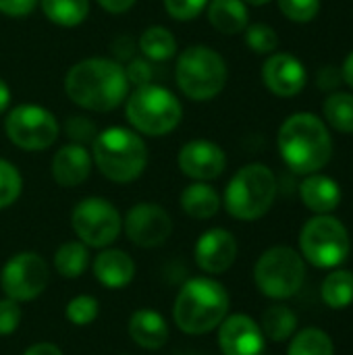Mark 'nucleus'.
<instances>
[{
  "mask_svg": "<svg viewBox=\"0 0 353 355\" xmlns=\"http://www.w3.org/2000/svg\"><path fill=\"white\" fill-rule=\"evenodd\" d=\"M64 94L89 112H110L129 96L125 67L110 58H83L64 75Z\"/></svg>",
  "mask_w": 353,
  "mask_h": 355,
  "instance_id": "1",
  "label": "nucleus"
},
{
  "mask_svg": "<svg viewBox=\"0 0 353 355\" xmlns=\"http://www.w3.org/2000/svg\"><path fill=\"white\" fill-rule=\"evenodd\" d=\"M279 152L293 173H320L333 156L327 123L312 112L291 114L279 129Z\"/></svg>",
  "mask_w": 353,
  "mask_h": 355,
  "instance_id": "2",
  "label": "nucleus"
},
{
  "mask_svg": "<svg viewBox=\"0 0 353 355\" xmlns=\"http://www.w3.org/2000/svg\"><path fill=\"white\" fill-rule=\"evenodd\" d=\"M231 297L223 283L210 277L189 279L173 308V318L185 335H206L229 316Z\"/></svg>",
  "mask_w": 353,
  "mask_h": 355,
  "instance_id": "3",
  "label": "nucleus"
},
{
  "mask_svg": "<svg viewBox=\"0 0 353 355\" xmlns=\"http://www.w3.org/2000/svg\"><path fill=\"white\" fill-rule=\"evenodd\" d=\"M92 160L108 181L131 183L146 171L148 148L133 129L108 127L92 141Z\"/></svg>",
  "mask_w": 353,
  "mask_h": 355,
  "instance_id": "4",
  "label": "nucleus"
},
{
  "mask_svg": "<svg viewBox=\"0 0 353 355\" xmlns=\"http://www.w3.org/2000/svg\"><path fill=\"white\" fill-rule=\"evenodd\" d=\"M125 114L133 131L150 137H162L179 127L183 106L171 89L158 83H146L127 96Z\"/></svg>",
  "mask_w": 353,
  "mask_h": 355,
  "instance_id": "5",
  "label": "nucleus"
},
{
  "mask_svg": "<svg viewBox=\"0 0 353 355\" xmlns=\"http://www.w3.org/2000/svg\"><path fill=\"white\" fill-rule=\"evenodd\" d=\"M175 79L179 89L193 102H208L216 98L229 79L225 58L210 46L185 48L175 64Z\"/></svg>",
  "mask_w": 353,
  "mask_h": 355,
  "instance_id": "6",
  "label": "nucleus"
},
{
  "mask_svg": "<svg viewBox=\"0 0 353 355\" xmlns=\"http://www.w3.org/2000/svg\"><path fill=\"white\" fill-rule=\"evenodd\" d=\"M277 177L260 162L239 168L225 189V208L237 220H258L275 204Z\"/></svg>",
  "mask_w": 353,
  "mask_h": 355,
  "instance_id": "7",
  "label": "nucleus"
},
{
  "mask_svg": "<svg viewBox=\"0 0 353 355\" xmlns=\"http://www.w3.org/2000/svg\"><path fill=\"white\" fill-rule=\"evenodd\" d=\"M306 281V260L289 245L266 250L254 266L258 291L270 300L283 302L293 297Z\"/></svg>",
  "mask_w": 353,
  "mask_h": 355,
  "instance_id": "8",
  "label": "nucleus"
},
{
  "mask_svg": "<svg viewBox=\"0 0 353 355\" xmlns=\"http://www.w3.org/2000/svg\"><path fill=\"white\" fill-rule=\"evenodd\" d=\"M302 258L316 268L341 266L350 252L352 239L345 225L331 214H316L310 218L300 233Z\"/></svg>",
  "mask_w": 353,
  "mask_h": 355,
  "instance_id": "9",
  "label": "nucleus"
},
{
  "mask_svg": "<svg viewBox=\"0 0 353 355\" xmlns=\"http://www.w3.org/2000/svg\"><path fill=\"white\" fill-rule=\"evenodd\" d=\"M71 225L81 243L87 248L104 250L117 241L123 229V216L104 198L81 200L71 214Z\"/></svg>",
  "mask_w": 353,
  "mask_h": 355,
  "instance_id": "10",
  "label": "nucleus"
},
{
  "mask_svg": "<svg viewBox=\"0 0 353 355\" xmlns=\"http://www.w3.org/2000/svg\"><path fill=\"white\" fill-rule=\"evenodd\" d=\"M4 131L17 148L25 152H42L56 141L60 125L56 116L44 106L19 104L8 112L4 121Z\"/></svg>",
  "mask_w": 353,
  "mask_h": 355,
  "instance_id": "11",
  "label": "nucleus"
},
{
  "mask_svg": "<svg viewBox=\"0 0 353 355\" xmlns=\"http://www.w3.org/2000/svg\"><path fill=\"white\" fill-rule=\"evenodd\" d=\"M50 281L46 260L35 252H19L8 258L0 270V287L6 297L15 302H33L40 297Z\"/></svg>",
  "mask_w": 353,
  "mask_h": 355,
  "instance_id": "12",
  "label": "nucleus"
},
{
  "mask_svg": "<svg viewBox=\"0 0 353 355\" xmlns=\"http://www.w3.org/2000/svg\"><path fill=\"white\" fill-rule=\"evenodd\" d=\"M123 229L133 245L152 250L166 243V239L173 233V218L162 206L141 202L129 208L123 220Z\"/></svg>",
  "mask_w": 353,
  "mask_h": 355,
  "instance_id": "13",
  "label": "nucleus"
},
{
  "mask_svg": "<svg viewBox=\"0 0 353 355\" xmlns=\"http://www.w3.org/2000/svg\"><path fill=\"white\" fill-rule=\"evenodd\" d=\"M179 171L193 181H214L227 168L225 150L208 139L187 141L177 156Z\"/></svg>",
  "mask_w": 353,
  "mask_h": 355,
  "instance_id": "14",
  "label": "nucleus"
},
{
  "mask_svg": "<svg viewBox=\"0 0 353 355\" xmlns=\"http://www.w3.org/2000/svg\"><path fill=\"white\" fill-rule=\"evenodd\" d=\"M218 347L223 355H262L266 339L254 318L233 314L218 324Z\"/></svg>",
  "mask_w": 353,
  "mask_h": 355,
  "instance_id": "15",
  "label": "nucleus"
},
{
  "mask_svg": "<svg viewBox=\"0 0 353 355\" xmlns=\"http://www.w3.org/2000/svg\"><path fill=\"white\" fill-rule=\"evenodd\" d=\"M193 258L206 275H223L237 260V239L227 229H208L198 237Z\"/></svg>",
  "mask_w": 353,
  "mask_h": 355,
  "instance_id": "16",
  "label": "nucleus"
},
{
  "mask_svg": "<svg viewBox=\"0 0 353 355\" xmlns=\"http://www.w3.org/2000/svg\"><path fill=\"white\" fill-rule=\"evenodd\" d=\"M262 81L275 96L291 98L306 87L308 73L302 60L293 54L273 52L262 64Z\"/></svg>",
  "mask_w": 353,
  "mask_h": 355,
  "instance_id": "17",
  "label": "nucleus"
},
{
  "mask_svg": "<svg viewBox=\"0 0 353 355\" xmlns=\"http://www.w3.org/2000/svg\"><path fill=\"white\" fill-rule=\"evenodd\" d=\"M94 160L89 150L81 144H67L56 150L52 158V177L60 187H77L81 185L92 173Z\"/></svg>",
  "mask_w": 353,
  "mask_h": 355,
  "instance_id": "18",
  "label": "nucleus"
},
{
  "mask_svg": "<svg viewBox=\"0 0 353 355\" xmlns=\"http://www.w3.org/2000/svg\"><path fill=\"white\" fill-rule=\"evenodd\" d=\"M94 277L100 285L108 289H123L135 279V262L133 258L114 248H104L94 260Z\"/></svg>",
  "mask_w": 353,
  "mask_h": 355,
  "instance_id": "19",
  "label": "nucleus"
},
{
  "mask_svg": "<svg viewBox=\"0 0 353 355\" xmlns=\"http://www.w3.org/2000/svg\"><path fill=\"white\" fill-rule=\"evenodd\" d=\"M129 337L141 349H160L169 341V324L164 316L152 308H139L129 316Z\"/></svg>",
  "mask_w": 353,
  "mask_h": 355,
  "instance_id": "20",
  "label": "nucleus"
},
{
  "mask_svg": "<svg viewBox=\"0 0 353 355\" xmlns=\"http://www.w3.org/2000/svg\"><path fill=\"white\" fill-rule=\"evenodd\" d=\"M300 198L314 214H331L341 204V187L333 177L312 173L302 181Z\"/></svg>",
  "mask_w": 353,
  "mask_h": 355,
  "instance_id": "21",
  "label": "nucleus"
},
{
  "mask_svg": "<svg viewBox=\"0 0 353 355\" xmlns=\"http://www.w3.org/2000/svg\"><path fill=\"white\" fill-rule=\"evenodd\" d=\"M179 204L187 216L196 220H208L221 210V196L206 181H196L181 191Z\"/></svg>",
  "mask_w": 353,
  "mask_h": 355,
  "instance_id": "22",
  "label": "nucleus"
},
{
  "mask_svg": "<svg viewBox=\"0 0 353 355\" xmlns=\"http://www.w3.org/2000/svg\"><path fill=\"white\" fill-rule=\"evenodd\" d=\"M248 4L243 0H210L208 2V21L210 25L225 33L235 35L248 27Z\"/></svg>",
  "mask_w": 353,
  "mask_h": 355,
  "instance_id": "23",
  "label": "nucleus"
},
{
  "mask_svg": "<svg viewBox=\"0 0 353 355\" xmlns=\"http://www.w3.org/2000/svg\"><path fill=\"white\" fill-rule=\"evenodd\" d=\"M260 329L264 339L275 341V343H283L289 341L298 329V316L295 312L285 306V304H275L270 308L264 310L262 320H260Z\"/></svg>",
  "mask_w": 353,
  "mask_h": 355,
  "instance_id": "24",
  "label": "nucleus"
},
{
  "mask_svg": "<svg viewBox=\"0 0 353 355\" xmlns=\"http://www.w3.org/2000/svg\"><path fill=\"white\" fill-rule=\"evenodd\" d=\"M139 50L152 62H164L177 54V37L162 25H152L139 35Z\"/></svg>",
  "mask_w": 353,
  "mask_h": 355,
  "instance_id": "25",
  "label": "nucleus"
},
{
  "mask_svg": "<svg viewBox=\"0 0 353 355\" xmlns=\"http://www.w3.org/2000/svg\"><path fill=\"white\" fill-rule=\"evenodd\" d=\"M322 302L333 310H345L353 302V272L345 268H337L322 281L320 287Z\"/></svg>",
  "mask_w": 353,
  "mask_h": 355,
  "instance_id": "26",
  "label": "nucleus"
},
{
  "mask_svg": "<svg viewBox=\"0 0 353 355\" xmlns=\"http://www.w3.org/2000/svg\"><path fill=\"white\" fill-rule=\"evenodd\" d=\"M89 264L87 245L77 241H64L54 254V270L62 279H79Z\"/></svg>",
  "mask_w": 353,
  "mask_h": 355,
  "instance_id": "27",
  "label": "nucleus"
},
{
  "mask_svg": "<svg viewBox=\"0 0 353 355\" xmlns=\"http://www.w3.org/2000/svg\"><path fill=\"white\" fill-rule=\"evenodd\" d=\"M48 21L60 27H77L89 15V0H40Z\"/></svg>",
  "mask_w": 353,
  "mask_h": 355,
  "instance_id": "28",
  "label": "nucleus"
},
{
  "mask_svg": "<svg viewBox=\"0 0 353 355\" xmlns=\"http://www.w3.org/2000/svg\"><path fill=\"white\" fill-rule=\"evenodd\" d=\"M325 121L339 133H353V94L333 92L322 104Z\"/></svg>",
  "mask_w": 353,
  "mask_h": 355,
  "instance_id": "29",
  "label": "nucleus"
},
{
  "mask_svg": "<svg viewBox=\"0 0 353 355\" xmlns=\"http://www.w3.org/2000/svg\"><path fill=\"white\" fill-rule=\"evenodd\" d=\"M287 355H335V345L329 333L310 327L293 335Z\"/></svg>",
  "mask_w": 353,
  "mask_h": 355,
  "instance_id": "30",
  "label": "nucleus"
},
{
  "mask_svg": "<svg viewBox=\"0 0 353 355\" xmlns=\"http://www.w3.org/2000/svg\"><path fill=\"white\" fill-rule=\"evenodd\" d=\"M23 191V177L17 166L0 158V210L12 206Z\"/></svg>",
  "mask_w": 353,
  "mask_h": 355,
  "instance_id": "31",
  "label": "nucleus"
},
{
  "mask_svg": "<svg viewBox=\"0 0 353 355\" xmlns=\"http://www.w3.org/2000/svg\"><path fill=\"white\" fill-rule=\"evenodd\" d=\"M98 314H100V304L92 295H77L64 308L67 320L75 327H89L98 318Z\"/></svg>",
  "mask_w": 353,
  "mask_h": 355,
  "instance_id": "32",
  "label": "nucleus"
},
{
  "mask_svg": "<svg viewBox=\"0 0 353 355\" xmlns=\"http://www.w3.org/2000/svg\"><path fill=\"white\" fill-rule=\"evenodd\" d=\"M243 31H246V44L256 54H273L279 48V35H277L275 27H270L266 23L248 25Z\"/></svg>",
  "mask_w": 353,
  "mask_h": 355,
  "instance_id": "33",
  "label": "nucleus"
},
{
  "mask_svg": "<svg viewBox=\"0 0 353 355\" xmlns=\"http://www.w3.org/2000/svg\"><path fill=\"white\" fill-rule=\"evenodd\" d=\"M64 133L67 137L71 139V144H89L96 139L98 135V129H96V123L87 116H81V114H73L67 119L64 123Z\"/></svg>",
  "mask_w": 353,
  "mask_h": 355,
  "instance_id": "34",
  "label": "nucleus"
},
{
  "mask_svg": "<svg viewBox=\"0 0 353 355\" xmlns=\"http://www.w3.org/2000/svg\"><path fill=\"white\" fill-rule=\"evenodd\" d=\"M277 2L281 12L295 23H308L320 10V0H277Z\"/></svg>",
  "mask_w": 353,
  "mask_h": 355,
  "instance_id": "35",
  "label": "nucleus"
},
{
  "mask_svg": "<svg viewBox=\"0 0 353 355\" xmlns=\"http://www.w3.org/2000/svg\"><path fill=\"white\" fill-rule=\"evenodd\" d=\"M210 0H164L166 12L177 21H193Z\"/></svg>",
  "mask_w": 353,
  "mask_h": 355,
  "instance_id": "36",
  "label": "nucleus"
},
{
  "mask_svg": "<svg viewBox=\"0 0 353 355\" xmlns=\"http://www.w3.org/2000/svg\"><path fill=\"white\" fill-rule=\"evenodd\" d=\"M21 324V308L19 302L6 297L0 300V337L12 335Z\"/></svg>",
  "mask_w": 353,
  "mask_h": 355,
  "instance_id": "37",
  "label": "nucleus"
},
{
  "mask_svg": "<svg viewBox=\"0 0 353 355\" xmlns=\"http://www.w3.org/2000/svg\"><path fill=\"white\" fill-rule=\"evenodd\" d=\"M125 73H127L129 85L139 87V85L152 83V77H154L152 60H148V58H131V62L125 67Z\"/></svg>",
  "mask_w": 353,
  "mask_h": 355,
  "instance_id": "38",
  "label": "nucleus"
},
{
  "mask_svg": "<svg viewBox=\"0 0 353 355\" xmlns=\"http://www.w3.org/2000/svg\"><path fill=\"white\" fill-rule=\"evenodd\" d=\"M316 83L322 92H333L337 89L341 83H343V75H341V69L335 67V64H327L318 71V77H316Z\"/></svg>",
  "mask_w": 353,
  "mask_h": 355,
  "instance_id": "39",
  "label": "nucleus"
},
{
  "mask_svg": "<svg viewBox=\"0 0 353 355\" xmlns=\"http://www.w3.org/2000/svg\"><path fill=\"white\" fill-rule=\"evenodd\" d=\"M40 0H0V12L6 17H27Z\"/></svg>",
  "mask_w": 353,
  "mask_h": 355,
  "instance_id": "40",
  "label": "nucleus"
},
{
  "mask_svg": "<svg viewBox=\"0 0 353 355\" xmlns=\"http://www.w3.org/2000/svg\"><path fill=\"white\" fill-rule=\"evenodd\" d=\"M137 0H98V4L104 8V10H108V12H112V15H121V12H127L133 4H135Z\"/></svg>",
  "mask_w": 353,
  "mask_h": 355,
  "instance_id": "41",
  "label": "nucleus"
},
{
  "mask_svg": "<svg viewBox=\"0 0 353 355\" xmlns=\"http://www.w3.org/2000/svg\"><path fill=\"white\" fill-rule=\"evenodd\" d=\"M23 355H64V354H62V352H60V347H56L54 343L42 341V343H35V345L27 347Z\"/></svg>",
  "mask_w": 353,
  "mask_h": 355,
  "instance_id": "42",
  "label": "nucleus"
},
{
  "mask_svg": "<svg viewBox=\"0 0 353 355\" xmlns=\"http://www.w3.org/2000/svg\"><path fill=\"white\" fill-rule=\"evenodd\" d=\"M341 75H343V81L353 89V50L347 54V58L341 67Z\"/></svg>",
  "mask_w": 353,
  "mask_h": 355,
  "instance_id": "43",
  "label": "nucleus"
},
{
  "mask_svg": "<svg viewBox=\"0 0 353 355\" xmlns=\"http://www.w3.org/2000/svg\"><path fill=\"white\" fill-rule=\"evenodd\" d=\"M10 104V87L6 85L4 79H0V114L8 108Z\"/></svg>",
  "mask_w": 353,
  "mask_h": 355,
  "instance_id": "44",
  "label": "nucleus"
},
{
  "mask_svg": "<svg viewBox=\"0 0 353 355\" xmlns=\"http://www.w3.org/2000/svg\"><path fill=\"white\" fill-rule=\"evenodd\" d=\"M246 4H252V6H264V4H268L270 0H243Z\"/></svg>",
  "mask_w": 353,
  "mask_h": 355,
  "instance_id": "45",
  "label": "nucleus"
}]
</instances>
